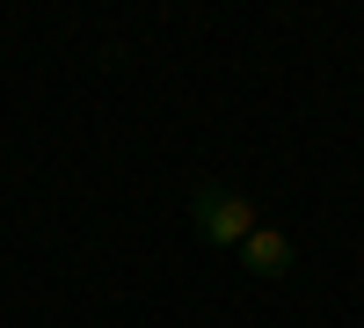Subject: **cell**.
I'll return each instance as SVG.
<instances>
[{"instance_id":"obj_1","label":"cell","mask_w":364,"mask_h":328,"mask_svg":"<svg viewBox=\"0 0 364 328\" xmlns=\"http://www.w3.org/2000/svg\"><path fill=\"white\" fill-rule=\"evenodd\" d=\"M190 219H197V233H204L211 248H240V241L262 226V219H255V204L240 197V190H226V183H197Z\"/></svg>"},{"instance_id":"obj_2","label":"cell","mask_w":364,"mask_h":328,"mask_svg":"<svg viewBox=\"0 0 364 328\" xmlns=\"http://www.w3.org/2000/svg\"><path fill=\"white\" fill-rule=\"evenodd\" d=\"M240 263L262 277V285H277V277H291V233H277V226H255L248 241H240Z\"/></svg>"}]
</instances>
